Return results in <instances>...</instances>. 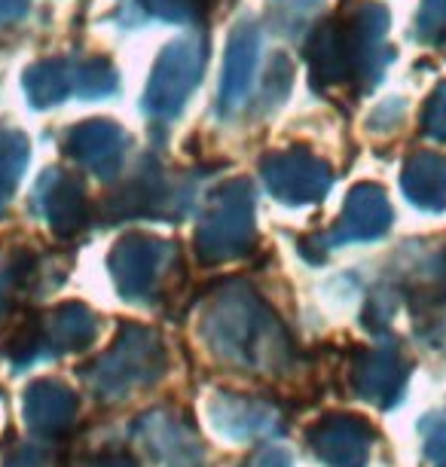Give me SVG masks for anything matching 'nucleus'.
Instances as JSON below:
<instances>
[{"label": "nucleus", "instance_id": "nucleus-1", "mask_svg": "<svg viewBox=\"0 0 446 467\" xmlns=\"http://www.w3.org/2000/svg\"><path fill=\"white\" fill-rule=\"evenodd\" d=\"M199 337L217 360L251 373H278L294 351L275 312L244 281H230L205 299Z\"/></svg>", "mask_w": 446, "mask_h": 467}, {"label": "nucleus", "instance_id": "nucleus-2", "mask_svg": "<svg viewBox=\"0 0 446 467\" xmlns=\"http://www.w3.org/2000/svg\"><path fill=\"white\" fill-rule=\"evenodd\" d=\"M165 367H169V355L160 333L141 324H129L126 330H119L113 346L86 369V379L95 394L113 400L160 382Z\"/></svg>", "mask_w": 446, "mask_h": 467}, {"label": "nucleus", "instance_id": "nucleus-3", "mask_svg": "<svg viewBox=\"0 0 446 467\" xmlns=\"http://www.w3.org/2000/svg\"><path fill=\"white\" fill-rule=\"evenodd\" d=\"M254 244V192L248 181H230L208 199L196 229V254L223 263L248 254Z\"/></svg>", "mask_w": 446, "mask_h": 467}, {"label": "nucleus", "instance_id": "nucleus-4", "mask_svg": "<svg viewBox=\"0 0 446 467\" xmlns=\"http://www.w3.org/2000/svg\"><path fill=\"white\" fill-rule=\"evenodd\" d=\"M117 92V70L108 58H47L25 70V95L37 110L67 99H108Z\"/></svg>", "mask_w": 446, "mask_h": 467}, {"label": "nucleus", "instance_id": "nucleus-5", "mask_svg": "<svg viewBox=\"0 0 446 467\" xmlns=\"http://www.w3.org/2000/svg\"><path fill=\"white\" fill-rule=\"evenodd\" d=\"M208 40L205 34H183L169 43L153 65L150 83L144 92V110L150 117L171 119L183 110L190 95L196 92L199 80L205 74Z\"/></svg>", "mask_w": 446, "mask_h": 467}, {"label": "nucleus", "instance_id": "nucleus-6", "mask_svg": "<svg viewBox=\"0 0 446 467\" xmlns=\"http://www.w3.org/2000/svg\"><path fill=\"white\" fill-rule=\"evenodd\" d=\"M174 254L171 242L147 233H129L110 251V275L122 299L132 303H150L160 294L165 272H169Z\"/></svg>", "mask_w": 446, "mask_h": 467}, {"label": "nucleus", "instance_id": "nucleus-7", "mask_svg": "<svg viewBox=\"0 0 446 467\" xmlns=\"http://www.w3.org/2000/svg\"><path fill=\"white\" fill-rule=\"evenodd\" d=\"M95 337H99V321L89 308L83 303H61L13 342L10 355L16 367H31L40 358L89 348Z\"/></svg>", "mask_w": 446, "mask_h": 467}, {"label": "nucleus", "instance_id": "nucleus-8", "mask_svg": "<svg viewBox=\"0 0 446 467\" xmlns=\"http://www.w3.org/2000/svg\"><path fill=\"white\" fill-rule=\"evenodd\" d=\"M339 28H343V43L348 52V65H352L358 92H367L379 83L382 70L395 56L389 47V13L382 6L361 4L355 13L339 16Z\"/></svg>", "mask_w": 446, "mask_h": 467}, {"label": "nucleus", "instance_id": "nucleus-9", "mask_svg": "<svg viewBox=\"0 0 446 467\" xmlns=\"http://www.w3.org/2000/svg\"><path fill=\"white\" fill-rule=\"evenodd\" d=\"M260 174L266 181L269 196L285 202V205H312V202H321L327 196L330 183H334L330 165L300 147L269 153L260 162Z\"/></svg>", "mask_w": 446, "mask_h": 467}, {"label": "nucleus", "instance_id": "nucleus-10", "mask_svg": "<svg viewBox=\"0 0 446 467\" xmlns=\"http://www.w3.org/2000/svg\"><path fill=\"white\" fill-rule=\"evenodd\" d=\"M135 440L162 467H205V446L190 419L174 410H150L135 421Z\"/></svg>", "mask_w": 446, "mask_h": 467}, {"label": "nucleus", "instance_id": "nucleus-11", "mask_svg": "<svg viewBox=\"0 0 446 467\" xmlns=\"http://www.w3.org/2000/svg\"><path fill=\"white\" fill-rule=\"evenodd\" d=\"M391 226V205L382 187L376 183H358L352 187L346 199L343 214L325 235H318V248H337V244H352V242H370L382 239Z\"/></svg>", "mask_w": 446, "mask_h": 467}, {"label": "nucleus", "instance_id": "nucleus-12", "mask_svg": "<svg viewBox=\"0 0 446 467\" xmlns=\"http://www.w3.org/2000/svg\"><path fill=\"white\" fill-rule=\"evenodd\" d=\"M370 425L358 416H348V412L325 416L309 431L312 452L327 467H364L367 458H370Z\"/></svg>", "mask_w": 446, "mask_h": 467}, {"label": "nucleus", "instance_id": "nucleus-13", "mask_svg": "<svg viewBox=\"0 0 446 467\" xmlns=\"http://www.w3.org/2000/svg\"><path fill=\"white\" fill-rule=\"evenodd\" d=\"M65 147L83 169H89L95 174V178L110 181L122 171L129 138H126V131L110 119H86L67 131Z\"/></svg>", "mask_w": 446, "mask_h": 467}, {"label": "nucleus", "instance_id": "nucleus-14", "mask_svg": "<svg viewBox=\"0 0 446 467\" xmlns=\"http://www.w3.org/2000/svg\"><path fill=\"white\" fill-rule=\"evenodd\" d=\"M410 360L398 348H370L361 351L352 364L355 394L373 407H395L407 388Z\"/></svg>", "mask_w": 446, "mask_h": 467}, {"label": "nucleus", "instance_id": "nucleus-15", "mask_svg": "<svg viewBox=\"0 0 446 467\" xmlns=\"http://www.w3.org/2000/svg\"><path fill=\"white\" fill-rule=\"evenodd\" d=\"M260 58V28L254 22H239L226 43V58L221 70V113L233 117L248 101L254 74Z\"/></svg>", "mask_w": 446, "mask_h": 467}, {"label": "nucleus", "instance_id": "nucleus-16", "mask_svg": "<svg viewBox=\"0 0 446 467\" xmlns=\"http://www.w3.org/2000/svg\"><path fill=\"white\" fill-rule=\"evenodd\" d=\"M37 208L43 220L58 235H77L89 223V202H86L83 183L74 174L52 169L37 183Z\"/></svg>", "mask_w": 446, "mask_h": 467}, {"label": "nucleus", "instance_id": "nucleus-17", "mask_svg": "<svg viewBox=\"0 0 446 467\" xmlns=\"http://www.w3.org/2000/svg\"><path fill=\"white\" fill-rule=\"evenodd\" d=\"M77 394L58 379H37L25 388L22 416L34 434L40 437H65L77 421Z\"/></svg>", "mask_w": 446, "mask_h": 467}, {"label": "nucleus", "instance_id": "nucleus-18", "mask_svg": "<svg viewBox=\"0 0 446 467\" xmlns=\"http://www.w3.org/2000/svg\"><path fill=\"white\" fill-rule=\"evenodd\" d=\"M174 202H178V190L153 165V169H144L126 187L113 192L104 202V208H108V220L119 223V220H135V217H178Z\"/></svg>", "mask_w": 446, "mask_h": 467}, {"label": "nucleus", "instance_id": "nucleus-19", "mask_svg": "<svg viewBox=\"0 0 446 467\" xmlns=\"http://www.w3.org/2000/svg\"><path fill=\"white\" fill-rule=\"evenodd\" d=\"M208 421L226 440H257L278 431V412L273 407L230 391L208 400Z\"/></svg>", "mask_w": 446, "mask_h": 467}, {"label": "nucleus", "instance_id": "nucleus-20", "mask_svg": "<svg viewBox=\"0 0 446 467\" xmlns=\"http://www.w3.org/2000/svg\"><path fill=\"white\" fill-rule=\"evenodd\" d=\"M404 196L416 208L441 211L446 208V156L437 153H413L400 171Z\"/></svg>", "mask_w": 446, "mask_h": 467}, {"label": "nucleus", "instance_id": "nucleus-21", "mask_svg": "<svg viewBox=\"0 0 446 467\" xmlns=\"http://www.w3.org/2000/svg\"><path fill=\"white\" fill-rule=\"evenodd\" d=\"M28 156H31V144L22 131L0 129V214H4L6 202L13 199L25 169H28Z\"/></svg>", "mask_w": 446, "mask_h": 467}, {"label": "nucleus", "instance_id": "nucleus-22", "mask_svg": "<svg viewBox=\"0 0 446 467\" xmlns=\"http://www.w3.org/2000/svg\"><path fill=\"white\" fill-rule=\"evenodd\" d=\"M321 0H269V13H273V25L285 34H296L306 28Z\"/></svg>", "mask_w": 446, "mask_h": 467}, {"label": "nucleus", "instance_id": "nucleus-23", "mask_svg": "<svg viewBox=\"0 0 446 467\" xmlns=\"http://www.w3.org/2000/svg\"><path fill=\"white\" fill-rule=\"evenodd\" d=\"M147 13L162 22H199L208 10V0H138Z\"/></svg>", "mask_w": 446, "mask_h": 467}, {"label": "nucleus", "instance_id": "nucleus-24", "mask_svg": "<svg viewBox=\"0 0 446 467\" xmlns=\"http://www.w3.org/2000/svg\"><path fill=\"white\" fill-rule=\"evenodd\" d=\"M419 434H422V449L428 462L446 464V412H428L419 421Z\"/></svg>", "mask_w": 446, "mask_h": 467}, {"label": "nucleus", "instance_id": "nucleus-25", "mask_svg": "<svg viewBox=\"0 0 446 467\" xmlns=\"http://www.w3.org/2000/svg\"><path fill=\"white\" fill-rule=\"evenodd\" d=\"M416 31L425 43H443L446 40V0H422L419 10Z\"/></svg>", "mask_w": 446, "mask_h": 467}, {"label": "nucleus", "instance_id": "nucleus-26", "mask_svg": "<svg viewBox=\"0 0 446 467\" xmlns=\"http://www.w3.org/2000/svg\"><path fill=\"white\" fill-rule=\"evenodd\" d=\"M422 131L428 138L446 140V83L437 86L422 110Z\"/></svg>", "mask_w": 446, "mask_h": 467}, {"label": "nucleus", "instance_id": "nucleus-27", "mask_svg": "<svg viewBox=\"0 0 446 467\" xmlns=\"http://www.w3.org/2000/svg\"><path fill=\"white\" fill-rule=\"evenodd\" d=\"M291 77H294V70H291V61H287V56H275L273 67H269V83H266V92H264L266 104H269V101L278 104V101L285 99L287 89H291Z\"/></svg>", "mask_w": 446, "mask_h": 467}, {"label": "nucleus", "instance_id": "nucleus-28", "mask_svg": "<svg viewBox=\"0 0 446 467\" xmlns=\"http://www.w3.org/2000/svg\"><path fill=\"white\" fill-rule=\"evenodd\" d=\"M4 467H49V455L40 446H19L6 455Z\"/></svg>", "mask_w": 446, "mask_h": 467}, {"label": "nucleus", "instance_id": "nucleus-29", "mask_svg": "<svg viewBox=\"0 0 446 467\" xmlns=\"http://www.w3.org/2000/svg\"><path fill=\"white\" fill-rule=\"evenodd\" d=\"M242 467H294L291 464V455L285 452V449H260V452H254L248 462Z\"/></svg>", "mask_w": 446, "mask_h": 467}, {"label": "nucleus", "instance_id": "nucleus-30", "mask_svg": "<svg viewBox=\"0 0 446 467\" xmlns=\"http://www.w3.org/2000/svg\"><path fill=\"white\" fill-rule=\"evenodd\" d=\"M19 281H22L19 266L10 269V272H0V318H4L6 308H10V303H13V290L19 287Z\"/></svg>", "mask_w": 446, "mask_h": 467}, {"label": "nucleus", "instance_id": "nucleus-31", "mask_svg": "<svg viewBox=\"0 0 446 467\" xmlns=\"http://www.w3.org/2000/svg\"><path fill=\"white\" fill-rule=\"evenodd\" d=\"M83 467H138V462L126 452H104V455L89 458Z\"/></svg>", "mask_w": 446, "mask_h": 467}, {"label": "nucleus", "instance_id": "nucleus-32", "mask_svg": "<svg viewBox=\"0 0 446 467\" xmlns=\"http://www.w3.org/2000/svg\"><path fill=\"white\" fill-rule=\"evenodd\" d=\"M28 13V0H0V25L19 22Z\"/></svg>", "mask_w": 446, "mask_h": 467}]
</instances>
